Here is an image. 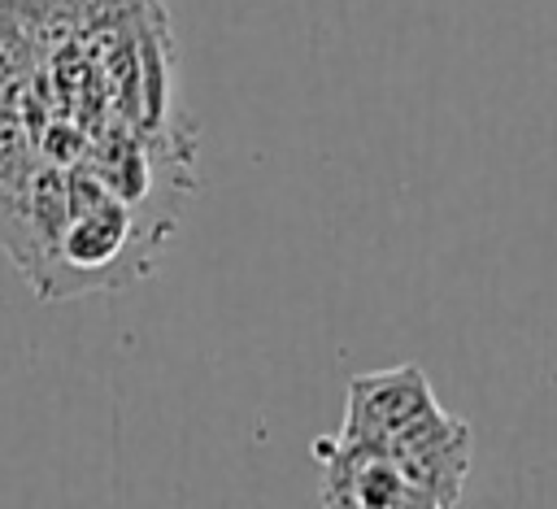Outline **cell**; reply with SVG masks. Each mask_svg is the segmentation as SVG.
Listing matches in <instances>:
<instances>
[{
	"label": "cell",
	"mask_w": 557,
	"mask_h": 509,
	"mask_svg": "<svg viewBox=\"0 0 557 509\" xmlns=\"http://www.w3.org/2000/svg\"><path fill=\"white\" fill-rule=\"evenodd\" d=\"M374 448H383L396 461V470L409 487V505L448 509V505L461 500L470 457H474L470 426L461 418L435 409L422 422H413L409 431H400V435H392L387 444H374Z\"/></svg>",
	"instance_id": "6da1fadb"
},
{
	"label": "cell",
	"mask_w": 557,
	"mask_h": 509,
	"mask_svg": "<svg viewBox=\"0 0 557 509\" xmlns=\"http://www.w3.org/2000/svg\"><path fill=\"white\" fill-rule=\"evenodd\" d=\"M440 400L431 392V378L422 365H387V370H366L348 378V400H344V439L361 444H387L392 435L409 431L426 413H435Z\"/></svg>",
	"instance_id": "7a4b0ae2"
}]
</instances>
